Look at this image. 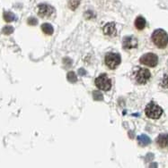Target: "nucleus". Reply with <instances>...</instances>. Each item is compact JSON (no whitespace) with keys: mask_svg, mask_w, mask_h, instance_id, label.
Segmentation results:
<instances>
[{"mask_svg":"<svg viewBox=\"0 0 168 168\" xmlns=\"http://www.w3.org/2000/svg\"><path fill=\"white\" fill-rule=\"evenodd\" d=\"M152 40L158 48H164L168 44V34L162 29L155 30L152 34Z\"/></svg>","mask_w":168,"mask_h":168,"instance_id":"1","label":"nucleus"},{"mask_svg":"<svg viewBox=\"0 0 168 168\" xmlns=\"http://www.w3.org/2000/svg\"><path fill=\"white\" fill-rule=\"evenodd\" d=\"M146 115L151 119H158L162 114H163V109L154 102H150L145 109Z\"/></svg>","mask_w":168,"mask_h":168,"instance_id":"2","label":"nucleus"},{"mask_svg":"<svg viewBox=\"0 0 168 168\" xmlns=\"http://www.w3.org/2000/svg\"><path fill=\"white\" fill-rule=\"evenodd\" d=\"M135 80L139 84H145L147 83L148 81L150 79L151 73L148 69H144V68H138L135 71Z\"/></svg>","mask_w":168,"mask_h":168,"instance_id":"3","label":"nucleus"},{"mask_svg":"<svg viewBox=\"0 0 168 168\" xmlns=\"http://www.w3.org/2000/svg\"><path fill=\"white\" fill-rule=\"evenodd\" d=\"M120 55L117 53H108L105 55V64L111 69H115L120 64Z\"/></svg>","mask_w":168,"mask_h":168,"instance_id":"4","label":"nucleus"},{"mask_svg":"<svg viewBox=\"0 0 168 168\" xmlns=\"http://www.w3.org/2000/svg\"><path fill=\"white\" fill-rule=\"evenodd\" d=\"M95 85L101 91H109L111 87V82L106 74H101L95 79Z\"/></svg>","mask_w":168,"mask_h":168,"instance_id":"5","label":"nucleus"},{"mask_svg":"<svg viewBox=\"0 0 168 168\" xmlns=\"http://www.w3.org/2000/svg\"><path fill=\"white\" fill-rule=\"evenodd\" d=\"M139 61L142 64H145L149 67H155L158 63V57L155 54L147 53L142 55Z\"/></svg>","mask_w":168,"mask_h":168,"instance_id":"6","label":"nucleus"},{"mask_svg":"<svg viewBox=\"0 0 168 168\" xmlns=\"http://www.w3.org/2000/svg\"><path fill=\"white\" fill-rule=\"evenodd\" d=\"M54 13V8L47 4H41L38 6V15L41 17H50Z\"/></svg>","mask_w":168,"mask_h":168,"instance_id":"7","label":"nucleus"},{"mask_svg":"<svg viewBox=\"0 0 168 168\" xmlns=\"http://www.w3.org/2000/svg\"><path fill=\"white\" fill-rule=\"evenodd\" d=\"M138 46V40L136 38H134L132 36L125 37L123 39V48H135Z\"/></svg>","mask_w":168,"mask_h":168,"instance_id":"8","label":"nucleus"},{"mask_svg":"<svg viewBox=\"0 0 168 168\" xmlns=\"http://www.w3.org/2000/svg\"><path fill=\"white\" fill-rule=\"evenodd\" d=\"M156 143L160 148H168V133H161L156 138Z\"/></svg>","mask_w":168,"mask_h":168,"instance_id":"9","label":"nucleus"},{"mask_svg":"<svg viewBox=\"0 0 168 168\" xmlns=\"http://www.w3.org/2000/svg\"><path fill=\"white\" fill-rule=\"evenodd\" d=\"M104 32L108 36H115L116 35V27L114 22H108L104 27Z\"/></svg>","mask_w":168,"mask_h":168,"instance_id":"10","label":"nucleus"},{"mask_svg":"<svg viewBox=\"0 0 168 168\" xmlns=\"http://www.w3.org/2000/svg\"><path fill=\"white\" fill-rule=\"evenodd\" d=\"M138 142L140 146L145 147V146H148V145H149L151 143V140L148 136L145 135V134H142V135H139L138 137Z\"/></svg>","mask_w":168,"mask_h":168,"instance_id":"11","label":"nucleus"},{"mask_svg":"<svg viewBox=\"0 0 168 168\" xmlns=\"http://www.w3.org/2000/svg\"><path fill=\"white\" fill-rule=\"evenodd\" d=\"M135 26L138 30H143L146 26V20L142 16L137 17L135 20Z\"/></svg>","mask_w":168,"mask_h":168,"instance_id":"12","label":"nucleus"},{"mask_svg":"<svg viewBox=\"0 0 168 168\" xmlns=\"http://www.w3.org/2000/svg\"><path fill=\"white\" fill-rule=\"evenodd\" d=\"M41 30L44 33H45V34H48V35H51L53 33V31H54L52 25L50 24H43L41 25Z\"/></svg>","mask_w":168,"mask_h":168,"instance_id":"13","label":"nucleus"},{"mask_svg":"<svg viewBox=\"0 0 168 168\" xmlns=\"http://www.w3.org/2000/svg\"><path fill=\"white\" fill-rule=\"evenodd\" d=\"M4 19L6 22H11V21H15V15L11 12H5L4 13Z\"/></svg>","mask_w":168,"mask_h":168,"instance_id":"14","label":"nucleus"},{"mask_svg":"<svg viewBox=\"0 0 168 168\" xmlns=\"http://www.w3.org/2000/svg\"><path fill=\"white\" fill-rule=\"evenodd\" d=\"M80 4V0H69V6L71 10H76Z\"/></svg>","mask_w":168,"mask_h":168,"instance_id":"15","label":"nucleus"},{"mask_svg":"<svg viewBox=\"0 0 168 168\" xmlns=\"http://www.w3.org/2000/svg\"><path fill=\"white\" fill-rule=\"evenodd\" d=\"M68 80H69L70 82H72V83L76 82L77 78H76V73H75L74 72H70V73H68Z\"/></svg>","mask_w":168,"mask_h":168,"instance_id":"16","label":"nucleus"},{"mask_svg":"<svg viewBox=\"0 0 168 168\" xmlns=\"http://www.w3.org/2000/svg\"><path fill=\"white\" fill-rule=\"evenodd\" d=\"M14 32V28L12 26H5L3 28V33L6 35H9Z\"/></svg>","mask_w":168,"mask_h":168,"instance_id":"17","label":"nucleus"},{"mask_svg":"<svg viewBox=\"0 0 168 168\" xmlns=\"http://www.w3.org/2000/svg\"><path fill=\"white\" fill-rule=\"evenodd\" d=\"M93 97L95 100H103V94L101 93L99 91H95L93 92Z\"/></svg>","mask_w":168,"mask_h":168,"instance_id":"18","label":"nucleus"},{"mask_svg":"<svg viewBox=\"0 0 168 168\" xmlns=\"http://www.w3.org/2000/svg\"><path fill=\"white\" fill-rule=\"evenodd\" d=\"M161 86L164 88H168V74H165L163 78V80L161 82Z\"/></svg>","mask_w":168,"mask_h":168,"instance_id":"19","label":"nucleus"},{"mask_svg":"<svg viewBox=\"0 0 168 168\" xmlns=\"http://www.w3.org/2000/svg\"><path fill=\"white\" fill-rule=\"evenodd\" d=\"M38 24V21L36 18H33V17H31L28 19V24L29 25H36Z\"/></svg>","mask_w":168,"mask_h":168,"instance_id":"20","label":"nucleus"},{"mask_svg":"<svg viewBox=\"0 0 168 168\" xmlns=\"http://www.w3.org/2000/svg\"><path fill=\"white\" fill-rule=\"evenodd\" d=\"M78 73H79L80 75H85V74H86V72L84 69H79V71H78Z\"/></svg>","mask_w":168,"mask_h":168,"instance_id":"21","label":"nucleus"}]
</instances>
